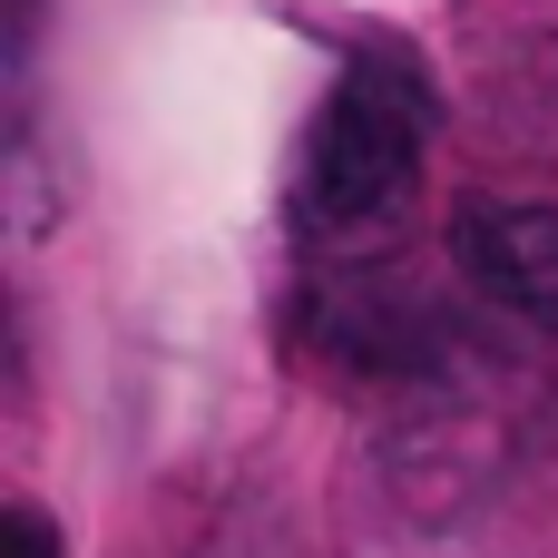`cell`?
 Here are the masks:
<instances>
[{
    "label": "cell",
    "instance_id": "2",
    "mask_svg": "<svg viewBox=\"0 0 558 558\" xmlns=\"http://www.w3.org/2000/svg\"><path fill=\"white\" fill-rule=\"evenodd\" d=\"M451 255H461V275H471L490 304H510V314H530V324H558V206L481 196V206H461Z\"/></svg>",
    "mask_w": 558,
    "mask_h": 558
},
{
    "label": "cell",
    "instance_id": "3",
    "mask_svg": "<svg viewBox=\"0 0 558 558\" xmlns=\"http://www.w3.org/2000/svg\"><path fill=\"white\" fill-rule=\"evenodd\" d=\"M10 558H59V530L39 510H10Z\"/></svg>",
    "mask_w": 558,
    "mask_h": 558
},
{
    "label": "cell",
    "instance_id": "1",
    "mask_svg": "<svg viewBox=\"0 0 558 558\" xmlns=\"http://www.w3.org/2000/svg\"><path fill=\"white\" fill-rule=\"evenodd\" d=\"M422 147H432V98L402 59H353L314 118L304 147V226L343 255L383 245L412 216L422 186Z\"/></svg>",
    "mask_w": 558,
    "mask_h": 558
}]
</instances>
